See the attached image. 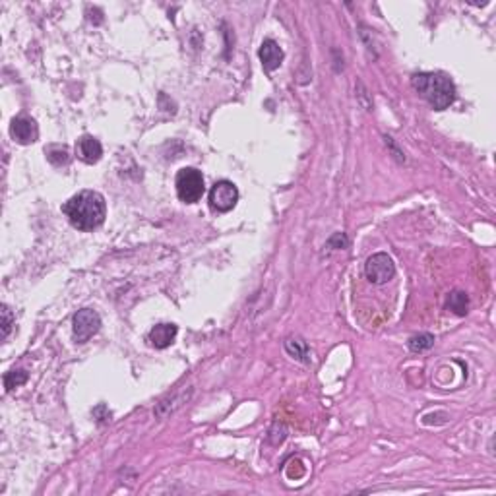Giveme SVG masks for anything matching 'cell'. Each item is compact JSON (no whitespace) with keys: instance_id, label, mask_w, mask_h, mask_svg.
<instances>
[{"instance_id":"cell-3","label":"cell","mask_w":496,"mask_h":496,"mask_svg":"<svg viewBox=\"0 0 496 496\" xmlns=\"http://www.w3.org/2000/svg\"><path fill=\"white\" fill-rule=\"evenodd\" d=\"M174 186H177V194L184 204H196L205 192L204 177L198 169H192V167H184L177 173Z\"/></svg>"},{"instance_id":"cell-1","label":"cell","mask_w":496,"mask_h":496,"mask_svg":"<svg viewBox=\"0 0 496 496\" xmlns=\"http://www.w3.org/2000/svg\"><path fill=\"white\" fill-rule=\"evenodd\" d=\"M63 214L68 217L72 227L80 231H93L103 225L107 217L105 198L95 190H82L72 196L63 205Z\"/></svg>"},{"instance_id":"cell-9","label":"cell","mask_w":496,"mask_h":496,"mask_svg":"<svg viewBox=\"0 0 496 496\" xmlns=\"http://www.w3.org/2000/svg\"><path fill=\"white\" fill-rule=\"evenodd\" d=\"M260 60H262V66L264 70L268 72H273L278 70L283 63V49L280 47V43H275L273 39H264L262 45H260Z\"/></svg>"},{"instance_id":"cell-5","label":"cell","mask_w":496,"mask_h":496,"mask_svg":"<svg viewBox=\"0 0 496 496\" xmlns=\"http://www.w3.org/2000/svg\"><path fill=\"white\" fill-rule=\"evenodd\" d=\"M365 275L370 283L374 285H382L388 283L394 275H396V264L390 258L386 252H378L372 254L365 264Z\"/></svg>"},{"instance_id":"cell-13","label":"cell","mask_w":496,"mask_h":496,"mask_svg":"<svg viewBox=\"0 0 496 496\" xmlns=\"http://www.w3.org/2000/svg\"><path fill=\"white\" fill-rule=\"evenodd\" d=\"M432 346H434V335L432 334H417L409 339V349L413 353L429 351Z\"/></svg>"},{"instance_id":"cell-14","label":"cell","mask_w":496,"mask_h":496,"mask_svg":"<svg viewBox=\"0 0 496 496\" xmlns=\"http://www.w3.org/2000/svg\"><path fill=\"white\" fill-rule=\"evenodd\" d=\"M47 153V159L56 165V167H60V165H68L70 163V153L66 148H58V146H53V148H49V150H45Z\"/></svg>"},{"instance_id":"cell-10","label":"cell","mask_w":496,"mask_h":496,"mask_svg":"<svg viewBox=\"0 0 496 496\" xmlns=\"http://www.w3.org/2000/svg\"><path fill=\"white\" fill-rule=\"evenodd\" d=\"M177 332H179V328L174 324H157L155 328H151L148 339H150V343L155 349H165V347H169L173 343Z\"/></svg>"},{"instance_id":"cell-18","label":"cell","mask_w":496,"mask_h":496,"mask_svg":"<svg viewBox=\"0 0 496 496\" xmlns=\"http://www.w3.org/2000/svg\"><path fill=\"white\" fill-rule=\"evenodd\" d=\"M384 140H386V146H388L390 150H392V153H394V157H396V159H398L399 163H403V161H405V155H403V151L399 150L398 146H396V144H394V140H392V138H390V136H386V138H384Z\"/></svg>"},{"instance_id":"cell-2","label":"cell","mask_w":496,"mask_h":496,"mask_svg":"<svg viewBox=\"0 0 496 496\" xmlns=\"http://www.w3.org/2000/svg\"><path fill=\"white\" fill-rule=\"evenodd\" d=\"M411 84L415 87V91L425 101H429L431 107L436 111L448 109L455 99V87L452 80L438 72H419L411 78Z\"/></svg>"},{"instance_id":"cell-6","label":"cell","mask_w":496,"mask_h":496,"mask_svg":"<svg viewBox=\"0 0 496 496\" xmlns=\"http://www.w3.org/2000/svg\"><path fill=\"white\" fill-rule=\"evenodd\" d=\"M99 328H101V318L95 311L91 308H82L74 314V320H72V332L78 343H86L87 339H91L93 335L98 334Z\"/></svg>"},{"instance_id":"cell-4","label":"cell","mask_w":496,"mask_h":496,"mask_svg":"<svg viewBox=\"0 0 496 496\" xmlns=\"http://www.w3.org/2000/svg\"><path fill=\"white\" fill-rule=\"evenodd\" d=\"M210 207L219 214L231 212L238 202V188L231 181H217L210 190Z\"/></svg>"},{"instance_id":"cell-11","label":"cell","mask_w":496,"mask_h":496,"mask_svg":"<svg viewBox=\"0 0 496 496\" xmlns=\"http://www.w3.org/2000/svg\"><path fill=\"white\" fill-rule=\"evenodd\" d=\"M285 351L293 359H297L301 363H308V346L302 341L301 337H287L285 339Z\"/></svg>"},{"instance_id":"cell-12","label":"cell","mask_w":496,"mask_h":496,"mask_svg":"<svg viewBox=\"0 0 496 496\" xmlns=\"http://www.w3.org/2000/svg\"><path fill=\"white\" fill-rule=\"evenodd\" d=\"M469 308V299L464 291H453L448 297V311H452L458 316H465Z\"/></svg>"},{"instance_id":"cell-15","label":"cell","mask_w":496,"mask_h":496,"mask_svg":"<svg viewBox=\"0 0 496 496\" xmlns=\"http://www.w3.org/2000/svg\"><path fill=\"white\" fill-rule=\"evenodd\" d=\"M25 382H27V372L25 370H10L4 376V388H6V392H10V390L18 388V386H22Z\"/></svg>"},{"instance_id":"cell-7","label":"cell","mask_w":496,"mask_h":496,"mask_svg":"<svg viewBox=\"0 0 496 496\" xmlns=\"http://www.w3.org/2000/svg\"><path fill=\"white\" fill-rule=\"evenodd\" d=\"M10 136L18 142V144H22V146L33 144V142L37 140V136H39L37 122H35L32 117H25V115L16 117L10 124Z\"/></svg>"},{"instance_id":"cell-17","label":"cell","mask_w":496,"mask_h":496,"mask_svg":"<svg viewBox=\"0 0 496 496\" xmlns=\"http://www.w3.org/2000/svg\"><path fill=\"white\" fill-rule=\"evenodd\" d=\"M349 245V240L343 233H335L334 237L328 240V248H346Z\"/></svg>"},{"instance_id":"cell-8","label":"cell","mask_w":496,"mask_h":496,"mask_svg":"<svg viewBox=\"0 0 496 496\" xmlns=\"http://www.w3.org/2000/svg\"><path fill=\"white\" fill-rule=\"evenodd\" d=\"M103 155V148H101V142L89 134H84L82 138H78L76 142V157L80 161L87 163V165H93L98 163Z\"/></svg>"},{"instance_id":"cell-16","label":"cell","mask_w":496,"mask_h":496,"mask_svg":"<svg viewBox=\"0 0 496 496\" xmlns=\"http://www.w3.org/2000/svg\"><path fill=\"white\" fill-rule=\"evenodd\" d=\"M0 314H2V339H6L12 332V326H14V314H12V311L6 304H2Z\"/></svg>"}]
</instances>
